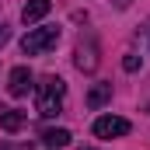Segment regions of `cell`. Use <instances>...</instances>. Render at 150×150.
I'll return each instance as SVG.
<instances>
[{
	"instance_id": "cell-10",
	"label": "cell",
	"mask_w": 150,
	"mask_h": 150,
	"mask_svg": "<svg viewBox=\"0 0 150 150\" xmlns=\"http://www.w3.org/2000/svg\"><path fill=\"white\" fill-rule=\"evenodd\" d=\"M122 67H126V70H129V74H136V70H140V67H143V59H140V56H133V52H129V56H126V59H122Z\"/></svg>"
},
{
	"instance_id": "cell-4",
	"label": "cell",
	"mask_w": 150,
	"mask_h": 150,
	"mask_svg": "<svg viewBox=\"0 0 150 150\" xmlns=\"http://www.w3.org/2000/svg\"><path fill=\"white\" fill-rule=\"evenodd\" d=\"M28 87H32V70H28V67H14L11 77H7V91H11L14 98H25Z\"/></svg>"
},
{
	"instance_id": "cell-5",
	"label": "cell",
	"mask_w": 150,
	"mask_h": 150,
	"mask_svg": "<svg viewBox=\"0 0 150 150\" xmlns=\"http://www.w3.org/2000/svg\"><path fill=\"white\" fill-rule=\"evenodd\" d=\"M25 122H28V115H25V112L0 105V129H4V133H18V129H21Z\"/></svg>"
},
{
	"instance_id": "cell-8",
	"label": "cell",
	"mask_w": 150,
	"mask_h": 150,
	"mask_svg": "<svg viewBox=\"0 0 150 150\" xmlns=\"http://www.w3.org/2000/svg\"><path fill=\"white\" fill-rule=\"evenodd\" d=\"M105 101H112V84H94L87 91V108H101Z\"/></svg>"
},
{
	"instance_id": "cell-14",
	"label": "cell",
	"mask_w": 150,
	"mask_h": 150,
	"mask_svg": "<svg viewBox=\"0 0 150 150\" xmlns=\"http://www.w3.org/2000/svg\"><path fill=\"white\" fill-rule=\"evenodd\" d=\"M4 150H18V147H4ZM21 150H28V147H21Z\"/></svg>"
},
{
	"instance_id": "cell-15",
	"label": "cell",
	"mask_w": 150,
	"mask_h": 150,
	"mask_svg": "<svg viewBox=\"0 0 150 150\" xmlns=\"http://www.w3.org/2000/svg\"><path fill=\"white\" fill-rule=\"evenodd\" d=\"M80 150H94V147H80Z\"/></svg>"
},
{
	"instance_id": "cell-12",
	"label": "cell",
	"mask_w": 150,
	"mask_h": 150,
	"mask_svg": "<svg viewBox=\"0 0 150 150\" xmlns=\"http://www.w3.org/2000/svg\"><path fill=\"white\" fill-rule=\"evenodd\" d=\"M115 7H119V11H122V7H129V4H133V0H112Z\"/></svg>"
},
{
	"instance_id": "cell-9",
	"label": "cell",
	"mask_w": 150,
	"mask_h": 150,
	"mask_svg": "<svg viewBox=\"0 0 150 150\" xmlns=\"http://www.w3.org/2000/svg\"><path fill=\"white\" fill-rule=\"evenodd\" d=\"M42 143L52 147V150H59V147L70 143V133H67V129H45V133H42Z\"/></svg>"
},
{
	"instance_id": "cell-7",
	"label": "cell",
	"mask_w": 150,
	"mask_h": 150,
	"mask_svg": "<svg viewBox=\"0 0 150 150\" xmlns=\"http://www.w3.org/2000/svg\"><path fill=\"white\" fill-rule=\"evenodd\" d=\"M77 67L80 70H94L98 67V45L94 42H80L77 45Z\"/></svg>"
},
{
	"instance_id": "cell-1",
	"label": "cell",
	"mask_w": 150,
	"mask_h": 150,
	"mask_svg": "<svg viewBox=\"0 0 150 150\" xmlns=\"http://www.w3.org/2000/svg\"><path fill=\"white\" fill-rule=\"evenodd\" d=\"M63 94H67V84L59 80V77H42V84H38L35 91V105H38V115L42 119H52V115L63 112Z\"/></svg>"
},
{
	"instance_id": "cell-6",
	"label": "cell",
	"mask_w": 150,
	"mask_h": 150,
	"mask_svg": "<svg viewBox=\"0 0 150 150\" xmlns=\"http://www.w3.org/2000/svg\"><path fill=\"white\" fill-rule=\"evenodd\" d=\"M49 7H52V0H28L25 11H21V21L25 25H35V21H42L49 14Z\"/></svg>"
},
{
	"instance_id": "cell-11",
	"label": "cell",
	"mask_w": 150,
	"mask_h": 150,
	"mask_svg": "<svg viewBox=\"0 0 150 150\" xmlns=\"http://www.w3.org/2000/svg\"><path fill=\"white\" fill-rule=\"evenodd\" d=\"M7 38H11V28H7V25L0 21V45H7Z\"/></svg>"
},
{
	"instance_id": "cell-2",
	"label": "cell",
	"mask_w": 150,
	"mask_h": 150,
	"mask_svg": "<svg viewBox=\"0 0 150 150\" xmlns=\"http://www.w3.org/2000/svg\"><path fill=\"white\" fill-rule=\"evenodd\" d=\"M56 42H59V28H32L28 35L21 38V49H25V56H38V52H49V49H56Z\"/></svg>"
},
{
	"instance_id": "cell-13",
	"label": "cell",
	"mask_w": 150,
	"mask_h": 150,
	"mask_svg": "<svg viewBox=\"0 0 150 150\" xmlns=\"http://www.w3.org/2000/svg\"><path fill=\"white\" fill-rule=\"evenodd\" d=\"M140 32L147 35V45H150V21H147V25H143V28H140Z\"/></svg>"
},
{
	"instance_id": "cell-3",
	"label": "cell",
	"mask_w": 150,
	"mask_h": 150,
	"mask_svg": "<svg viewBox=\"0 0 150 150\" xmlns=\"http://www.w3.org/2000/svg\"><path fill=\"white\" fill-rule=\"evenodd\" d=\"M133 126H129V119H119V115H101L98 122H94V136H101V140H112V136H126Z\"/></svg>"
}]
</instances>
